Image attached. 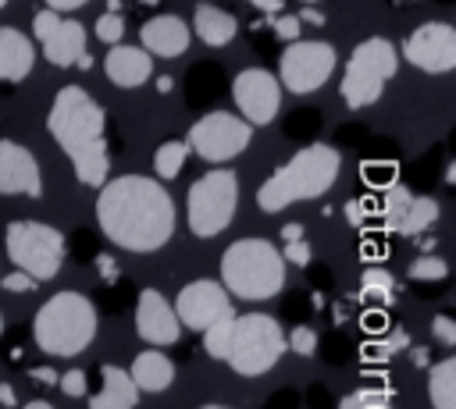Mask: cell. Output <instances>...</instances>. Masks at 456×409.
<instances>
[{
  "mask_svg": "<svg viewBox=\"0 0 456 409\" xmlns=\"http://www.w3.org/2000/svg\"><path fill=\"white\" fill-rule=\"evenodd\" d=\"M28 377H32V381H39V384L57 388V370H50V366H32V370H28Z\"/></svg>",
  "mask_w": 456,
  "mask_h": 409,
  "instance_id": "cell-41",
  "label": "cell"
},
{
  "mask_svg": "<svg viewBox=\"0 0 456 409\" xmlns=\"http://www.w3.org/2000/svg\"><path fill=\"white\" fill-rule=\"evenodd\" d=\"M192 32L200 36V43L207 46H228L239 32L235 18L228 11H221L217 4H196L192 11Z\"/></svg>",
  "mask_w": 456,
  "mask_h": 409,
  "instance_id": "cell-23",
  "label": "cell"
},
{
  "mask_svg": "<svg viewBox=\"0 0 456 409\" xmlns=\"http://www.w3.org/2000/svg\"><path fill=\"white\" fill-rule=\"evenodd\" d=\"M139 4H160V0H139Z\"/></svg>",
  "mask_w": 456,
  "mask_h": 409,
  "instance_id": "cell-55",
  "label": "cell"
},
{
  "mask_svg": "<svg viewBox=\"0 0 456 409\" xmlns=\"http://www.w3.org/2000/svg\"><path fill=\"white\" fill-rule=\"evenodd\" d=\"M399 53L385 36H370L353 46L346 71H342V100L349 110H363L381 100L385 82L395 75Z\"/></svg>",
  "mask_w": 456,
  "mask_h": 409,
  "instance_id": "cell-7",
  "label": "cell"
},
{
  "mask_svg": "<svg viewBox=\"0 0 456 409\" xmlns=\"http://www.w3.org/2000/svg\"><path fill=\"white\" fill-rule=\"evenodd\" d=\"M0 288H4V292H32V288H36V281H32L28 274L14 270V274H4V277H0Z\"/></svg>",
  "mask_w": 456,
  "mask_h": 409,
  "instance_id": "cell-38",
  "label": "cell"
},
{
  "mask_svg": "<svg viewBox=\"0 0 456 409\" xmlns=\"http://www.w3.org/2000/svg\"><path fill=\"white\" fill-rule=\"evenodd\" d=\"M381 327H385V313H363V331L381 334Z\"/></svg>",
  "mask_w": 456,
  "mask_h": 409,
  "instance_id": "cell-43",
  "label": "cell"
},
{
  "mask_svg": "<svg viewBox=\"0 0 456 409\" xmlns=\"http://www.w3.org/2000/svg\"><path fill=\"white\" fill-rule=\"evenodd\" d=\"M338 409H392L388 405V395L385 391H370V388H360V391H349Z\"/></svg>",
  "mask_w": 456,
  "mask_h": 409,
  "instance_id": "cell-31",
  "label": "cell"
},
{
  "mask_svg": "<svg viewBox=\"0 0 456 409\" xmlns=\"http://www.w3.org/2000/svg\"><path fill=\"white\" fill-rule=\"evenodd\" d=\"M36 50L25 32L14 25H0V82H21L32 75Z\"/></svg>",
  "mask_w": 456,
  "mask_h": 409,
  "instance_id": "cell-20",
  "label": "cell"
},
{
  "mask_svg": "<svg viewBox=\"0 0 456 409\" xmlns=\"http://www.w3.org/2000/svg\"><path fill=\"white\" fill-rule=\"evenodd\" d=\"M200 409H232V405H217V402H210V405H200Z\"/></svg>",
  "mask_w": 456,
  "mask_h": 409,
  "instance_id": "cell-54",
  "label": "cell"
},
{
  "mask_svg": "<svg viewBox=\"0 0 456 409\" xmlns=\"http://www.w3.org/2000/svg\"><path fill=\"white\" fill-rule=\"evenodd\" d=\"M303 4H306V7H310V4H317V0H303Z\"/></svg>",
  "mask_w": 456,
  "mask_h": 409,
  "instance_id": "cell-57",
  "label": "cell"
},
{
  "mask_svg": "<svg viewBox=\"0 0 456 409\" xmlns=\"http://www.w3.org/2000/svg\"><path fill=\"white\" fill-rule=\"evenodd\" d=\"M96 270H100V277H103V281H118V274H121L110 253H100V256H96Z\"/></svg>",
  "mask_w": 456,
  "mask_h": 409,
  "instance_id": "cell-40",
  "label": "cell"
},
{
  "mask_svg": "<svg viewBox=\"0 0 456 409\" xmlns=\"http://www.w3.org/2000/svg\"><path fill=\"white\" fill-rule=\"evenodd\" d=\"M82 4H89V0H46V11H75V7H82Z\"/></svg>",
  "mask_w": 456,
  "mask_h": 409,
  "instance_id": "cell-46",
  "label": "cell"
},
{
  "mask_svg": "<svg viewBox=\"0 0 456 409\" xmlns=\"http://www.w3.org/2000/svg\"><path fill=\"white\" fill-rule=\"evenodd\" d=\"M57 388H61L68 398H82V395H86V373H82V370H68V373H61Z\"/></svg>",
  "mask_w": 456,
  "mask_h": 409,
  "instance_id": "cell-36",
  "label": "cell"
},
{
  "mask_svg": "<svg viewBox=\"0 0 456 409\" xmlns=\"http://www.w3.org/2000/svg\"><path fill=\"white\" fill-rule=\"evenodd\" d=\"M271 25H274V36L278 39H285V43H296L299 39V18L296 14H278V18H271Z\"/></svg>",
  "mask_w": 456,
  "mask_h": 409,
  "instance_id": "cell-35",
  "label": "cell"
},
{
  "mask_svg": "<svg viewBox=\"0 0 456 409\" xmlns=\"http://www.w3.org/2000/svg\"><path fill=\"white\" fill-rule=\"evenodd\" d=\"M246 4H253L256 11H264V14H281L285 11V4L281 0H246Z\"/></svg>",
  "mask_w": 456,
  "mask_h": 409,
  "instance_id": "cell-44",
  "label": "cell"
},
{
  "mask_svg": "<svg viewBox=\"0 0 456 409\" xmlns=\"http://www.w3.org/2000/svg\"><path fill=\"white\" fill-rule=\"evenodd\" d=\"M135 334L153 349L175 345L178 334H182V324H178L171 302L157 288H142L139 299H135Z\"/></svg>",
  "mask_w": 456,
  "mask_h": 409,
  "instance_id": "cell-17",
  "label": "cell"
},
{
  "mask_svg": "<svg viewBox=\"0 0 456 409\" xmlns=\"http://www.w3.org/2000/svg\"><path fill=\"white\" fill-rule=\"evenodd\" d=\"M96 221L118 249L157 253L175 235V199L157 178L121 174L100 185Z\"/></svg>",
  "mask_w": 456,
  "mask_h": 409,
  "instance_id": "cell-1",
  "label": "cell"
},
{
  "mask_svg": "<svg viewBox=\"0 0 456 409\" xmlns=\"http://www.w3.org/2000/svg\"><path fill=\"white\" fill-rule=\"evenodd\" d=\"M338 57H335V46L331 43H321V39H296L285 46L281 60H278V85H285L289 92L296 96H306L314 89H321L331 71H335Z\"/></svg>",
  "mask_w": 456,
  "mask_h": 409,
  "instance_id": "cell-10",
  "label": "cell"
},
{
  "mask_svg": "<svg viewBox=\"0 0 456 409\" xmlns=\"http://www.w3.org/2000/svg\"><path fill=\"white\" fill-rule=\"evenodd\" d=\"M410 359H413V366H431V349H424V345H410Z\"/></svg>",
  "mask_w": 456,
  "mask_h": 409,
  "instance_id": "cell-42",
  "label": "cell"
},
{
  "mask_svg": "<svg viewBox=\"0 0 456 409\" xmlns=\"http://www.w3.org/2000/svg\"><path fill=\"white\" fill-rule=\"evenodd\" d=\"M125 36V18L121 14H100L96 18V39L107 46H118Z\"/></svg>",
  "mask_w": 456,
  "mask_h": 409,
  "instance_id": "cell-32",
  "label": "cell"
},
{
  "mask_svg": "<svg viewBox=\"0 0 456 409\" xmlns=\"http://www.w3.org/2000/svg\"><path fill=\"white\" fill-rule=\"evenodd\" d=\"M253 139V128L239 117V114H228V110H210L203 114L200 121H192L189 135H185V146L189 153H196L200 160H210V164H224L232 156H239Z\"/></svg>",
  "mask_w": 456,
  "mask_h": 409,
  "instance_id": "cell-11",
  "label": "cell"
},
{
  "mask_svg": "<svg viewBox=\"0 0 456 409\" xmlns=\"http://www.w3.org/2000/svg\"><path fill=\"white\" fill-rule=\"evenodd\" d=\"M431 334H435V341H442V345H456V324H452V317L438 313V317L431 320Z\"/></svg>",
  "mask_w": 456,
  "mask_h": 409,
  "instance_id": "cell-37",
  "label": "cell"
},
{
  "mask_svg": "<svg viewBox=\"0 0 456 409\" xmlns=\"http://www.w3.org/2000/svg\"><path fill=\"white\" fill-rule=\"evenodd\" d=\"M107 14H121V0H107Z\"/></svg>",
  "mask_w": 456,
  "mask_h": 409,
  "instance_id": "cell-52",
  "label": "cell"
},
{
  "mask_svg": "<svg viewBox=\"0 0 456 409\" xmlns=\"http://www.w3.org/2000/svg\"><path fill=\"white\" fill-rule=\"evenodd\" d=\"M403 57L428 71V75H445L456 68V28L445 21H424L403 39Z\"/></svg>",
  "mask_w": 456,
  "mask_h": 409,
  "instance_id": "cell-13",
  "label": "cell"
},
{
  "mask_svg": "<svg viewBox=\"0 0 456 409\" xmlns=\"http://www.w3.org/2000/svg\"><path fill=\"white\" fill-rule=\"evenodd\" d=\"M428 395H431V405L435 409H456V359L431 363Z\"/></svg>",
  "mask_w": 456,
  "mask_h": 409,
  "instance_id": "cell-25",
  "label": "cell"
},
{
  "mask_svg": "<svg viewBox=\"0 0 456 409\" xmlns=\"http://www.w3.org/2000/svg\"><path fill=\"white\" fill-rule=\"evenodd\" d=\"M235 206H239V178L232 167H214L207 174H200L192 185H189V196H185V221H189V231L196 238H214L221 235L232 217H235Z\"/></svg>",
  "mask_w": 456,
  "mask_h": 409,
  "instance_id": "cell-8",
  "label": "cell"
},
{
  "mask_svg": "<svg viewBox=\"0 0 456 409\" xmlns=\"http://www.w3.org/2000/svg\"><path fill=\"white\" fill-rule=\"evenodd\" d=\"M410 196H413V192H410L406 185H399V181L385 188V199H381V217H385V224H388V228H392V224L399 221V213L406 210Z\"/></svg>",
  "mask_w": 456,
  "mask_h": 409,
  "instance_id": "cell-29",
  "label": "cell"
},
{
  "mask_svg": "<svg viewBox=\"0 0 456 409\" xmlns=\"http://www.w3.org/2000/svg\"><path fill=\"white\" fill-rule=\"evenodd\" d=\"M171 309H175L178 324L189 327V331H207V327H214L217 320L235 317V306L228 302V292L221 288V281H207V277L189 281V285L178 292V299H175Z\"/></svg>",
  "mask_w": 456,
  "mask_h": 409,
  "instance_id": "cell-14",
  "label": "cell"
},
{
  "mask_svg": "<svg viewBox=\"0 0 456 409\" xmlns=\"http://www.w3.org/2000/svg\"><path fill=\"white\" fill-rule=\"evenodd\" d=\"M46 132L64 149V156L71 160V171H75L78 185L100 188L107 181V171H110L107 114L82 85L57 89V96L50 103V114H46Z\"/></svg>",
  "mask_w": 456,
  "mask_h": 409,
  "instance_id": "cell-2",
  "label": "cell"
},
{
  "mask_svg": "<svg viewBox=\"0 0 456 409\" xmlns=\"http://www.w3.org/2000/svg\"><path fill=\"white\" fill-rule=\"evenodd\" d=\"M139 46L150 57H182L189 50V25L178 14H157V18L142 21Z\"/></svg>",
  "mask_w": 456,
  "mask_h": 409,
  "instance_id": "cell-18",
  "label": "cell"
},
{
  "mask_svg": "<svg viewBox=\"0 0 456 409\" xmlns=\"http://www.w3.org/2000/svg\"><path fill=\"white\" fill-rule=\"evenodd\" d=\"M128 377L135 384V391H150V395H160L171 388L175 381V363L160 352V349H142L132 366H128Z\"/></svg>",
  "mask_w": 456,
  "mask_h": 409,
  "instance_id": "cell-21",
  "label": "cell"
},
{
  "mask_svg": "<svg viewBox=\"0 0 456 409\" xmlns=\"http://www.w3.org/2000/svg\"><path fill=\"white\" fill-rule=\"evenodd\" d=\"M367 213H370V203H367V199H349V203H346V217H349V224H363Z\"/></svg>",
  "mask_w": 456,
  "mask_h": 409,
  "instance_id": "cell-39",
  "label": "cell"
},
{
  "mask_svg": "<svg viewBox=\"0 0 456 409\" xmlns=\"http://www.w3.org/2000/svg\"><path fill=\"white\" fill-rule=\"evenodd\" d=\"M285 285V260L267 238H235L221 253V288L242 302L274 299Z\"/></svg>",
  "mask_w": 456,
  "mask_h": 409,
  "instance_id": "cell-5",
  "label": "cell"
},
{
  "mask_svg": "<svg viewBox=\"0 0 456 409\" xmlns=\"http://www.w3.org/2000/svg\"><path fill=\"white\" fill-rule=\"evenodd\" d=\"M435 221H438V199H431V196H410V203L399 213V221L392 224V231H399V235H424Z\"/></svg>",
  "mask_w": 456,
  "mask_h": 409,
  "instance_id": "cell-24",
  "label": "cell"
},
{
  "mask_svg": "<svg viewBox=\"0 0 456 409\" xmlns=\"http://www.w3.org/2000/svg\"><path fill=\"white\" fill-rule=\"evenodd\" d=\"M413 281H442L445 274H449V267H445V260H438V256H417L413 263H410V270H406Z\"/></svg>",
  "mask_w": 456,
  "mask_h": 409,
  "instance_id": "cell-30",
  "label": "cell"
},
{
  "mask_svg": "<svg viewBox=\"0 0 456 409\" xmlns=\"http://www.w3.org/2000/svg\"><path fill=\"white\" fill-rule=\"evenodd\" d=\"M4 4H7V0H0V7H4Z\"/></svg>",
  "mask_w": 456,
  "mask_h": 409,
  "instance_id": "cell-58",
  "label": "cell"
},
{
  "mask_svg": "<svg viewBox=\"0 0 456 409\" xmlns=\"http://www.w3.org/2000/svg\"><path fill=\"white\" fill-rule=\"evenodd\" d=\"M32 338L46 356H78L96 338V306L82 292H57L36 309Z\"/></svg>",
  "mask_w": 456,
  "mask_h": 409,
  "instance_id": "cell-6",
  "label": "cell"
},
{
  "mask_svg": "<svg viewBox=\"0 0 456 409\" xmlns=\"http://www.w3.org/2000/svg\"><path fill=\"white\" fill-rule=\"evenodd\" d=\"M296 18H299V25H303V21H306V25H324V14H321L317 7H303Z\"/></svg>",
  "mask_w": 456,
  "mask_h": 409,
  "instance_id": "cell-45",
  "label": "cell"
},
{
  "mask_svg": "<svg viewBox=\"0 0 456 409\" xmlns=\"http://www.w3.org/2000/svg\"><path fill=\"white\" fill-rule=\"evenodd\" d=\"M417 245H420V256H428V253L435 249V238H431V235H428V238H420V235H417Z\"/></svg>",
  "mask_w": 456,
  "mask_h": 409,
  "instance_id": "cell-49",
  "label": "cell"
},
{
  "mask_svg": "<svg viewBox=\"0 0 456 409\" xmlns=\"http://www.w3.org/2000/svg\"><path fill=\"white\" fill-rule=\"evenodd\" d=\"M203 349L239 377H260L285 356V331L271 313H235L203 331Z\"/></svg>",
  "mask_w": 456,
  "mask_h": 409,
  "instance_id": "cell-3",
  "label": "cell"
},
{
  "mask_svg": "<svg viewBox=\"0 0 456 409\" xmlns=\"http://www.w3.org/2000/svg\"><path fill=\"white\" fill-rule=\"evenodd\" d=\"M392 292H395V277L385 267H367L363 270V288H360L363 299H370V302H392Z\"/></svg>",
  "mask_w": 456,
  "mask_h": 409,
  "instance_id": "cell-27",
  "label": "cell"
},
{
  "mask_svg": "<svg viewBox=\"0 0 456 409\" xmlns=\"http://www.w3.org/2000/svg\"><path fill=\"white\" fill-rule=\"evenodd\" d=\"M285 349H292L296 356H314V352H317V331H314V327H306V324L292 327V334H289Z\"/></svg>",
  "mask_w": 456,
  "mask_h": 409,
  "instance_id": "cell-33",
  "label": "cell"
},
{
  "mask_svg": "<svg viewBox=\"0 0 456 409\" xmlns=\"http://www.w3.org/2000/svg\"><path fill=\"white\" fill-rule=\"evenodd\" d=\"M360 178L370 188H388L399 181V164L395 160H367V164H360Z\"/></svg>",
  "mask_w": 456,
  "mask_h": 409,
  "instance_id": "cell-28",
  "label": "cell"
},
{
  "mask_svg": "<svg viewBox=\"0 0 456 409\" xmlns=\"http://www.w3.org/2000/svg\"><path fill=\"white\" fill-rule=\"evenodd\" d=\"M0 196H28V199L43 196L39 164L32 149H25L14 139H0Z\"/></svg>",
  "mask_w": 456,
  "mask_h": 409,
  "instance_id": "cell-16",
  "label": "cell"
},
{
  "mask_svg": "<svg viewBox=\"0 0 456 409\" xmlns=\"http://www.w3.org/2000/svg\"><path fill=\"white\" fill-rule=\"evenodd\" d=\"M21 409H53V405H50V402H43V398H32V402H25Z\"/></svg>",
  "mask_w": 456,
  "mask_h": 409,
  "instance_id": "cell-50",
  "label": "cell"
},
{
  "mask_svg": "<svg viewBox=\"0 0 456 409\" xmlns=\"http://www.w3.org/2000/svg\"><path fill=\"white\" fill-rule=\"evenodd\" d=\"M100 377H103V388L89 398V409H135L139 391H135L128 370L103 363V366H100Z\"/></svg>",
  "mask_w": 456,
  "mask_h": 409,
  "instance_id": "cell-22",
  "label": "cell"
},
{
  "mask_svg": "<svg viewBox=\"0 0 456 409\" xmlns=\"http://www.w3.org/2000/svg\"><path fill=\"white\" fill-rule=\"evenodd\" d=\"M171 85H175L171 78H160V82H157V89H160V92H171Z\"/></svg>",
  "mask_w": 456,
  "mask_h": 409,
  "instance_id": "cell-53",
  "label": "cell"
},
{
  "mask_svg": "<svg viewBox=\"0 0 456 409\" xmlns=\"http://www.w3.org/2000/svg\"><path fill=\"white\" fill-rule=\"evenodd\" d=\"M75 68H82V71H89V68H93V57H89V53H82V57L75 60Z\"/></svg>",
  "mask_w": 456,
  "mask_h": 409,
  "instance_id": "cell-51",
  "label": "cell"
},
{
  "mask_svg": "<svg viewBox=\"0 0 456 409\" xmlns=\"http://www.w3.org/2000/svg\"><path fill=\"white\" fill-rule=\"evenodd\" d=\"M0 405H7V409H14V405H18L14 388H11V384H4V381H0Z\"/></svg>",
  "mask_w": 456,
  "mask_h": 409,
  "instance_id": "cell-48",
  "label": "cell"
},
{
  "mask_svg": "<svg viewBox=\"0 0 456 409\" xmlns=\"http://www.w3.org/2000/svg\"><path fill=\"white\" fill-rule=\"evenodd\" d=\"M32 32L53 68H75V60L86 53V28L75 18H61L57 11L43 7L32 18Z\"/></svg>",
  "mask_w": 456,
  "mask_h": 409,
  "instance_id": "cell-15",
  "label": "cell"
},
{
  "mask_svg": "<svg viewBox=\"0 0 456 409\" xmlns=\"http://www.w3.org/2000/svg\"><path fill=\"white\" fill-rule=\"evenodd\" d=\"M232 100L239 107V117L253 124H271L281 107V85L267 68H242L232 78Z\"/></svg>",
  "mask_w": 456,
  "mask_h": 409,
  "instance_id": "cell-12",
  "label": "cell"
},
{
  "mask_svg": "<svg viewBox=\"0 0 456 409\" xmlns=\"http://www.w3.org/2000/svg\"><path fill=\"white\" fill-rule=\"evenodd\" d=\"M303 238V224H281V242H299Z\"/></svg>",
  "mask_w": 456,
  "mask_h": 409,
  "instance_id": "cell-47",
  "label": "cell"
},
{
  "mask_svg": "<svg viewBox=\"0 0 456 409\" xmlns=\"http://www.w3.org/2000/svg\"><path fill=\"white\" fill-rule=\"evenodd\" d=\"M0 334H4V317H0Z\"/></svg>",
  "mask_w": 456,
  "mask_h": 409,
  "instance_id": "cell-56",
  "label": "cell"
},
{
  "mask_svg": "<svg viewBox=\"0 0 456 409\" xmlns=\"http://www.w3.org/2000/svg\"><path fill=\"white\" fill-rule=\"evenodd\" d=\"M278 253H281V260L292 263V267H306V263L314 260V245H310L306 238H299V242H285Z\"/></svg>",
  "mask_w": 456,
  "mask_h": 409,
  "instance_id": "cell-34",
  "label": "cell"
},
{
  "mask_svg": "<svg viewBox=\"0 0 456 409\" xmlns=\"http://www.w3.org/2000/svg\"><path fill=\"white\" fill-rule=\"evenodd\" d=\"M103 71L110 78V85L118 89H135L142 82H150L153 75V57L142 50V46H110L107 57H103Z\"/></svg>",
  "mask_w": 456,
  "mask_h": 409,
  "instance_id": "cell-19",
  "label": "cell"
},
{
  "mask_svg": "<svg viewBox=\"0 0 456 409\" xmlns=\"http://www.w3.org/2000/svg\"><path fill=\"white\" fill-rule=\"evenodd\" d=\"M342 156L335 146L328 142H310L303 149H296L260 188H256V206L264 213H281L292 203L303 199H321L335 178H338Z\"/></svg>",
  "mask_w": 456,
  "mask_h": 409,
  "instance_id": "cell-4",
  "label": "cell"
},
{
  "mask_svg": "<svg viewBox=\"0 0 456 409\" xmlns=\"http://www.w3.org/2000/svg\"><path fill=\"white\" fill-rule=\"evenodd\" d=\"M185 156H189V146L182 139H171V142H160L157 153H153V171H157V181H171L182 174L185 167Z\"/></svg>",
  "mask_w": 456,
  "mask_h": 409,
  "instance_id": "cell-26",
  "label": "cell"
},
{
  "mask_svg": "<svg viewBox=\"0 0 456 409\" xmlns=\"http://www.w3.org/2000/svg\"><path fill=\"white\" fill-rule=\"evenodd\" d=\"M4 245H7V260L14 263V270L28 274L36 285L57 277L64 263V235L43 221H11Z\"/></svg>",
  "mask_w": 456,
  "mask_h": 409,
  "instance_id": "cell-9",
  "label": "cell"
}]
</instances>
